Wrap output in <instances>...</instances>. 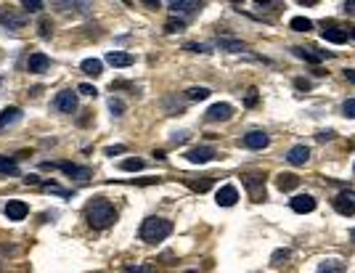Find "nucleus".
<instances>
[{"mask_svg": "<svg viewBox=\"0 0 355 273\" xmlns=\"http://www.w3.org/2000/svg\"><path fill=\"white\" fill-rule=\"evenodd\" d=\"M85 215H88V223L93 225V228H109V225L117 220V209H114L106 199H93L85 209Z\"/></svg>", "mask_w": 355, "mask_h": 273, "instance_id": "f257e3e1", "label": "nucleus"}, {"mask_svg": "<svg viewBox=\"0 0 355 273\" xmlns=\"http://www.w3.org/2000/svg\"><path fill=\"white\" fill-rule=\"evenodd\" d=\"M173 233V223L165 220V217H146L143 225H141V239L143 241H162Z\"/></svg>", "mask_w": 355, "mask_h": 273, "instance_id": "f03ea898", "label": "nucleus"}, {"mask_svg": "<svg viewBox=\"0 0 355 273\" xmlns=\"http://www.w3.org/2000/svg\"><path fill=\"white\" fill-rule=\"evenodd\" d=\"M244 186L249 189V197H252L254 202H262V199H265V178H262L260 173L244 175Z\"/></svg>", "mask_w": 355, "mask_h": 273, "instance_id": "7ed1b4c3", "label": "nucleus"}, {"mask_svg": "<svg viewBox=\"0 0 355 273\" xmlns=\"http://www.w3.org/2000/svg\"><path fill=\"white\" fill-rule=\"evenodd\" d=\"M53 109L56 112H64V114H72L77 109V93L72 90H61L56 98H53Z\"/></svg>", "mask_w": 355, "mask_h": 273, "instance_id": "20e7f679", "label": "nucleus"}, {"mask_svg": "<svg viewBox=\"0 0 355 273\" xmlns=\"http://www.w3.org/2000/svg\"><path fill=\"white\" fill-rule=\"evenodd\" d=\"M241 143L246 146V149H252V151H260V149H265V146L271 143V138H268L265 130H252V133H246V136L241 138Z\"/></svg>", "mask_w": 355, "mask_h": 273, "instance_id": "39448f33", "label": "nucleus"}, {"mask_svg": "<svg viewBox=\"0 0 355 273\" xmlns=\"http://www.w3.org/2000/svg\"><path fill=\"white\" fill-rule=\"evenodd\" d=\"M43 167H59L61 173H66L69 178H82V181L93 175V170H90V167H80V165H72V162H59V165H51V162H45Z\"/></svg>", "mask_w": 355, "mask_h": 273, "instance_id": "423d86ee", "label": "nucleus"}, {"mask_svg": "<svg viewBox=\"0 0 355 273\" xmlns=\"http://www.w3.org/2000/svg\"><path fill=\"white\" fill-rule=\"evenodd\" d=\"M334 209L339 215H355V191H342L334 197Z\"/></svg>", "mask_w": 355, "mask_h": 273, "instance_id": "0eeeda50", "label": "nucleus"}, {"mask_svg": "<svg viewBox=\"0 0 355 273\" xmlns=\"http://www.w3.org/2000/svg\"><path fill=\"white\" fill-rule=\"evenodd\" d=\"M231 114H234V106L231 104H215L207 109L204 120L207 122H226V120H231Z\"/></svg>", "mask_w": 355, "mask_h": 273, "instance_id": "6e6552de", "label": "nucleus"}, {"mask_svg": "<svg viewBox=\"0 0 355 273\" xmlns=\"http://www.w3.org/2000/svg\"><path fill=\"white\" fill-rule=\"evenodd\" d=\"M218 157V151L212 149V146H196V149H191L186 154V159L188 162H194V165H204V162H210Z\"/></svg>", "mask_w": 355, "mask_h": 273, "instance_id": "1a4fd4ad", "label": "nucleus"}, {"mask_svg": "<svg viewBox=\"0 0 355 273\" xmlns=\"http://www.w3.org/2000/svg\"><path fill=\"white\" fill-rule=\"evenodd\" d=\"M27 69L32 74H43V72H48V69H51V59L45 56V53L37 51V53H32V56L27 59Z\"/></svg>", "mask_w": 355, "mask_h": 273, "instance_id": "9d476101", "label": "nucleus"}, {"mask_svg": "<svg viewBox=\"0 0 355 273\" xmlns=\"http://www.w3.org/2000/svg\"><path fill=\"white\" fill-rule=\"evenodd\" d=\"M321 37H323L326 43L342 45V43L347 40V32H345V29H339L337 24H323V32H321Z\"/></svg>", "mask_w": 355, "mask_h": 273, "instance_id": "9b49d317", "label": "nucleus"}, {"mask_svg": "<svg viewBox=\"0 0 355 273\" xmlns=\"http://www.w3.org/2000/svg\"><path fill=\"white\" fill-rule=\"evenodd\" d=\"M310 159V149H307V146H292L289 149V154H287V162L289 165H295V167H299V165H305V162Z\"/></svg>", "mask_w": 355, "mask_h": 273, "instance_id": "f8f14e48", "label": "nucleus"}, {"mask_svg": "<svg viewBox=\"0 0 355 273\" xmlns=\"http://www.w3.org/2000/svg\"><path fill=\"white\" fill-rule=\"evenodd\" d=\"M292 209L299 215H305V212H313L315 209V199L310 197V194H297L295 199H292Z\"/></svg>", "mask_w": 355, "mask_h": 273, "instance_id": "ddd939ff", "label": "nucleus"}, {"mask_svg": "<svg viewBox=\"0 0 355 273\" xmlns=\"http://www.w3.org/2000/svg\"><path fill=\"white\" fill-rule=\"evenodd\" d=\"M29 212V207L24 205V202H19V199H11L8 205H5V215H8V220H24Z\"/></svg>", "mask_w": 355, "mask_h": 273, "instance_id": "4468645a", "label": "nucleus"}, {"mask_svg": "<svg viewBox=\"0 0 355 273\" xmlns=\"http://www.w3.org/2000/svg\"><path fill=\"white\" fill-rule=\"evenodd\" d=\"M292 51H295L297 59L310 61V64H321L323 59H331V53H326V51H321V53H315L313 48H292Z\"/></svg>", "mask_w": 355, "mask_h": 273, "instance_id": "2eb2a0df", "label": "nucleus"}, {"mask_svg": "<svg viewBox=\"0 0 355 273\" xmlns=\"http://www.w3.org/2000/svg\"><path fill=\"white\" fill-rule=\"evenodd\" d=\"M199 8H202V3H194V0H175V3H170V11L180 13V16H188V13H196Z\"/></svg>", "mask_w": 355, "mask_h": 273, "instance_id": "dca6fc26", "label": "nucleus"}, {"mask_svg": "<svg viewBox=\"0 0 355 273\" xmlns=\"http://www.w3.org/2000/svg\"><path fill=\"white\" fill-rule=\"evenodd\" d=\"M19 120H21V109H16V106L3 109V112H0V133L5 128H11V125H16Z\"/></svg>", "mask_w": 355, "mask_h": 273, "instance_id": "f3484780", "label": "nucleus"}, {"mask_svg": "<svg viewBox=\"0 0 355 273\" xmlns=\"http://www.w3.org/2000/svg\"><path fill=\"white\" fill-rule=\"evenodd\" d=\"M238 199V191L234 189V186H223V189L218 191V205L220 207H234Z\"/></svg>", "mask_w": 355, "mask_h": 273, "instance_id": "a211bd4d", "label": "nucleus"}, {"mask_svg": "<svg viewBox=\"0 0 355 273\" xmlns=\"http://www.w3.org/2000/svg\"><path fill=\"white\" fill-rule=\"evenodd\" d=\"M106 61H109L112 67H130L133 64V56L125 53V51H109L106 53Z\"/></svg>", "mask_w": 355, "mask_h": 273, "instance_id": "6ab92c4d", "label": "nucleus"}, {"mask_svg": "<svg viewBox=\"0 0 355 273\" xmlns=\"http://www.w3.org/2000/svg\"><path fill=\"white\" fill-rule=\"evenodd\" d=\"M276 186H279L281 191H292V189H297L299 186V178L295 173H281L279 178H276Z\"/></svg>", "mask_w": 355, "mask_h": 273, "instance_id": "aec40b11", "label": "nucleus"}, {"mask_svg": "<svg viewBox=\"0 0 355 273\" xmlns=\"http://www.w3.org/2000/svg\"><path fill=\"white\" fill-rule=\"evenodd\" d=\"M0 24H5L11 29H21L24 27V16H13L11 11H0Z\"/></svg>", "mask_w": 355, "mask_h": 273, "instance_id": "412c9836", "label": "nucleus"}, {"mask_svg": "<svg viewBox=\"0 0 355 273\" xmlns=\"http://www.w3.org/2000/svg\"><path fill=\"white\" fill-rule=\"evenodd\" d=\"M80 69H82L85 74H90V77H98V74H101V61H98V59H85L82 64H80Z\"/></svg>", "mask_w": 355, "mask_h": 273, "instance_id": "4be33fe9", "label": "nucleus"}, {"mask_svg": "<svg viewBox=\"0 0 355 273\" xmlns=\"http://www.w3.org/2000/svg\"><path fill=\"white\" fill-rule=\"evenodd\" d=\"M218 45H220V48H226V51H231V53L246 51V45H244L241 40H231V37H220V40H218Z\"/></svg>", "mask_w": 355, "mask_h": 273, "instance_id": "5701e85b", "label": "nucleus"}, {"mask_svg": "<svg viewBox=\"0 0 355 273\" xmlns=\"http://www.w3.org/2000/svg\"><path fill=\"white\" fill-rule=\"evenodd\" d=\"M289 27L295 29V32H310V29H313V21L305 19V16H295V19L289 21Z\"/></svg>", "mask_w": 355, "mask_h": 273, "instance_id": "b1692460", "label": "nucleus"}, {"mask_svg": "<svg viewBox=\"0 0 355 273\" xmlns=\"http://www.w3.org/2000/svg\"><path fill=\"white\" fill-rule=\"evenodd\" d=\"M318 273H345V265L339 260H326V263H321Z\"/></svg>", "mask_w": 355, "mask_h": 273, "instance_id": "393cba45", "label": "nucleus"}, {"mask_svg": "<svg viewBox=\"0 0 355 273\" xmlns=\"http://www.w3.org/2000/svg\"><path fill=\"white\" fill-rule=\"evenodd\" d=\"M0 173H3V175H16V173H19V165H16L13 159L0 157Z\"/></svg>", "mask_w": 355, "mask_h": 273, "instance_id": "a878e982", "label": "nucleus"}, {"mask_svg": "<svg viewBox=\"0 0 355 273\" xmlns=\"http://www.w3.org/2000/svg\"><path fill=\"white\" fill-rule=\"evenodd\" d=\"M210 88H191L186 96H188V101H204V98H210Z\"/></svg>", "mask_w": 355, "mask_h": 273, "instance_id": "bb28decb", "label": "nucleus"}, {"mask_svg": "<svg viewBox=\"0 0 355 273\" xmlns=\"http://www.w3.org/2000/svg\"><path fill=\"white\" fill-rule=\"evenodd\" d=\"M183 29H186V21H183V19H175V16L165 24V32H170V35H173V32H183Z\"/></svg>", "mask_w": 355, "mask_h": 273, "instance_id": "cd10ccee", "label": "nucleus"}, {"mask_svg": "<svg viewBox=\"0 0 355 273\" xmlns=\"http://www.w3.org/2000/svg\"><path fill=\"white\" fill-rule=\"evenodd\" d=\"M109 109H112V114L114 117H122V114H125V101H122V98H109Z\"/></svg>", "mask_w": 355, "mask_h": 273, "instance_id": "c85d7f7f", "label": "nucleus"}, {"mask_svg": "<svg viewBox=\"0 0 355 273\" xmlns=\"http://www.w3.org/2000/svg\"><path fill=\"white\" fill-rule=\"evenodd\" d=\"M119 167L127 170V173H135V170H143V159H125Z\"/></svg>", "mask_w": 355, "mask_h": 273, "instance_id": "c756f323", "label": "nucleus"}, {"mask_svg": "<svg viewBox=\"0 0 355 273\" xmlns=\"http://www.w3.org/2000/svg\"><path fill=\"white\" fill-rule=\"evenodd\" d=\"M186 183H188L194 191H207V189L212 186V178H204V181H186Z\"/></svg>", "mask_w": 355, "mask_h": 273, "instance_id": "7c9ffc66", "label": "nucleus"}, {"mask_svg": "<svg viewBox=\"0 0 355 273\" xmlns=\"http://www.w3.org/2000/svg\"><path fill=\"white\" fill-rule=\"evenodd\" d=\"M284 260H289V249H276L273 257H271V263L273 265H281Z\"/></svg>", "mask_w": 355, "mask_h": 273, "instance_id": "2f4dec72", "label": "nucleus"}, {"mask_svg": "<svg viewBox=\"0 0 355 273\" xmlns=\"http://www.w3.org/2000/svg\"><path fill=\"white\" fill-rule=\"evenodd\" d=\"M186 51H191V53H210V45H204V43H186Z\"/></svg>", "mask_w": 355, "mask_h": 273, "instance_id": "473e14b6", "label": "nucleus"}, {"mask_svg": "<svg viewBox=\"0 0 355 273\" xmlns=\"http://www.w3.org/2000/svg\"><path fill=\"white\" fill-rule=\"evenodd\" d=\"M40 37H51V32H53V27H51V21L48 19H40Z\"/></svg>", "mask_w": 355, "mask_h": 273, "instance_id": "72a5a7b5", "label": "nucleus"}, {"mask_svg": "<svg viewBox=\"0 0 355 273\" xmlns=\"http://www.w3.org/2000/svg\"><path fill=\"white\" fill-rule=\"evenodd\" d=\"M342 112H345L347 117H350V120H355V98H350V101H345Z\"/></svg>", "mask_w": 355, "mask_h": 273, "instance_id": "f704fd0d", "label": "nucleus"}, {"mask_svg": "<svg viewBox=\"0 0 355 273\" xmlns=\"http://www.w3.org/2000/svg\"><path fill=\"white\" fill-rule=\"evenodd\" d=\"M77 93H82V96H96V93H98V90L93 88V85L82 82V85H80V88H77Z\"/></svg>", "mask_w": 355, "mask_h": 273, "instance_id": "c9c22d12", "label": "nucleus"}, {"mask_svg": "<svg viewBox=\"0 0 355 273\" xmlns=\"http://www.w3.org/2000/svg\"><path fill=\"white\" fill-rule=\"evenodd\" d=\"M24 8L32 11V13H37V11H43V3H40V0H32V3H29V0H24Z\"/></svg>", "mask_w": 355, "mask_h": 273, "instance_id": "e433bc0d", "label": "nucleus"}, {"mask_svg": "<svg viewBox=\"0 0 355 273\" xmlns=\"http://www.w3.org/2000/svg\"><path fill=\"white\" fill-rule=\"evenodd\" d=\"M173 141H175V143H186V141H188V133H186V130L175 133V136H173Z\"/></svg>", "mask_w": 355, "mask_h": 273, "instance_id": "4c0bfd02", "label": "nucleus"}, {"mask_svg": "<svg viewBox=\"0 0 355 273\" xmlns=\"http://www.w3.org/2000/svg\"><path fill=\"white\" fill-rule=\"evenodd\" d=\"M315 138H318V141H331V138H334V133H331V130H321Z\"/></svg>", "mask_w": 355, "mask_h": 273, "instance_id": "58836bf2", "label": "nucleus"}, {"mask_svg": "<svg viewBox=\"0 0 355 273\" xmlns=\"http://www.w3.org/2000/svg\"><path fill=\"white\" fill-rule=\"evenodd\" d=\"M125 151V146H109V149H106V157H114V154H122Z\"/></svg>", "mask_w": 355, "mask_h": 273, "instance_id": "ea45409f", "label": "nucleus"}, {"mask_svg": "<svg viewBox=\"0 0 355 273\" xmlns=\"http://www.w3.org/2000/svg\"><path fill=\"white\" fill-rule=\"evenodd\" d=\"M257 104V90H249V96H246V106H254Z\"/></svg>", "mask_w": 355, "mask_h": 273, "instance_id": "a19ab883", "label": "nucleus"}, {"mask_svg": "<svg viewBox=\"0 0 355 273\" xmlns=\"http://www.w3.org/2000/svg\"><path fill=\"white\" fill-rule=\"evenodd\" d=\"M342 8H345L347 13H350V16H355V0H347V3L342 5Z\"/></svg>", "mask_w": 355, "mask_h": 273, "instance_id": "79ce46f5", "label": "nucleus"}, {"mask_svg": "<svg viewBox=\"0 0 355 273\" xmlns=\"http://www.w3.org/2000/svg\"><path fill=\"white\" fill-rule=\"evenodd\" d=\"M295 85H297L299 90H310V82H307V80H297Z\"/></svg>", "mask_w": 355, "mask_h": 273, "instance_id": "37998d69", "label": "nucleus"}, {"mask_svg": "<svg viewBox=\"0 0 355 273\" xmlns=\"http://www.w3.org/2000/svg\"><path fill=\"white\" fill-rule=\"evenodd\" d=\"M345 77H347V80H350V82L355 85V69H345Z\"/></svg>", "mask_w": 355, "mask_h": 273, "instance_id": "c03bdc74", "label": "nucleus"}, {"mask_svg": "<svg viewBox=\"0 0 355 273\" xmlns=\"http://www.w3.org/2000/svg\"><path fill=\"white\" fill-rule=\"evenodd\" d=\"M350 236H353V241H355V228H353V231H350Z\"/></svg>", "mask_w": 355, "mask_h": 273, "instance_id": "a18cd8bd", "label": "nucleus"}, {"mask_svg": "<svg viewBox=\"0 0 355 273\" xmlns=\"http://www.w3.org/2000/svg\"><path fill=\"white\" fill-rule=\"evenodd\" d=\"M188 273H196V271H188Z\"/></svg>", "mask_w": 355, "mask_h": 273, "instance_id": "49530a36", "label": "nucleus"}, {"mask_svg": "<svg viewBox=\"0 0 355 273\" xmlns=\"http://www.w3.org/2000/svg\"><path fill=\"white\" fill-rule=\"evenodd\" d=\"M353 37H355V29H353Z\"/></svg>", "mask_w": 355, "mask_h": 273, "instance_id": "de8ad7c7", "label": "nucleus"}, {"mask_svg": "<svg viewBox=\"0 0 355 273\" xmlns=\"http://www.w3.org/2000/svg\"><path fill=\"white\" fill-rule=\"evenodd\" d=\"M353 173H355V165H353Z\"/></svg>", "mask_w": 355, "mask_h": 273, "instance_id": "09e8293b", "label": "nucleus"}]
</instances>
